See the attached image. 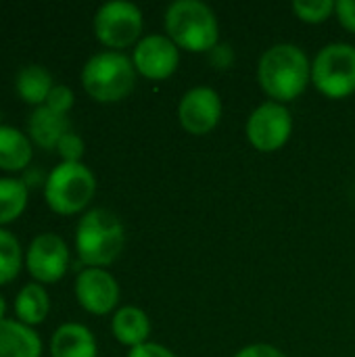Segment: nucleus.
<instances>
[{"instance_id":"39448f33","label":"nucleus","mask_w":355,"mask_h":357,"mask_svg":"<svg viewBox=\"0 0 355 357\" xmlns=\"http://www.w3.org/2000/svg\"><path fill=\"white\" fill-rule=\"evenodd\" d=\"M96 192V178L84 163H59L44 182V199L59 215L86 209Z\"/></svg>"},{"instance_id":"f257e3e1","label":"nucleus","mask_w":355,"mask_h":357,"mask_svg":"<svg viewBox=\"0 0 355 357\" xmlns=\"http://www.w3.org/2000/svg\"><path fill=\"white\" fill-rule=\"evenodd\" d=\"M257 79L274 102L285 105L305 92L312 82V63L297 44H274L259 59Z\"/></svg>"},{"instance_id":"0eeeda50","label":"nucleus","mask_w":355,"mask_h":357,"mask_svg":"<svg viewBox=\"0 0 355 357\" xmlns=\"http://www.w3.org/2000/svg\"><path fill=\"white\" fill-rule=\"evenodd\" d=\"M142 13L136 4L126 0L105 2L94 15V36L96 40L113 50L128 48L140 42L142 33Z\"/></svg>"},{"instance_id":"6e6552de","label":"nucleus","mask_w":355,"mask_h":357,"mask_svg":"<svg viewBox=\"0 0 355 357\" xmlns=\"http://www.w3.org/2000/svg\"><path fill=\"white\" fill-rule=\"evenodd\" d=\"M293 132L291 111L274 100L259 105L247 119L245 134L253 149L259 153H274L282 149Z\"/></svg>"},{"instance_id":"5701e85b","label":"nucleus","mask_w":355,"mask_h":357,"mask_svg":"<svg viewBox=\"0 0 355 357\" xmlns=\"http://www.w3.org/2000/svg\"><path fill=\"white\" fill-rule=\"evenodd\" d=\"M56 153L61 155L63 163H82V157H84V140L75 132H69L56 144Z\"/></svg>"},{"instance_id":"1a4fd4ad","label":"nucleus","mask_w":355,"mask_h":357,"mask_svg":"<svg viewBox=\"0 0 355 357\" xmlns=\"http://www.w3.org/2000/svg\"><path fill=\"white\" fill-rule=\"evenodd\" d=\"M25 264L27 272L38 284L59 282L69 268V249L54 232L38 234L27 247Z\"/></svg>"},{"instance_id":"20e7f679","label":"nucleus","mask_w":355,"mask_h":357,"mask_svg":"<svg viewBox=\"0 0 355 357\" xmlns=\"http://www.w3.org/2000/svg\"><path fill=\"white\" fill-rule=\"evenodd\" d=\"M136 67L132 59L117 50H103L90 56L82 69V86L96 102H119L136 88Z\"/></svg>"},{"instance_id":"c85d7f7f","label":"nucleus","mask_w":355,"mask_h":357,"mask_svg":"<svg viewBox=\"0 0 355 357\" xmlns=\"http://www.w3.org/2000/svg\"><path fill=\"white\" fill-rule=\"evenodd\" d=\"M4 314H6V301H4V297L0 295V322H2V320H6V318H4Z\"/></svg>"},{"instance_id":"7ed1b4c3","label":"nucleus","mask_w":355,"mask_h":357,"mask_svg":"<svg viewBox=\"0 0 355 357\" xmlns=\"http://www.w3.org/2000/svg\"><path fill=\"white\" fill-rule=\"evenodd\" d=\"M126 230L121 220L109 209H90L75 228V251L84 266H111L123 251Z\"/></svg>"},{"instance_id":"b1692460","label":"nucleus","mask_w":355,"mask_h":357,"mask_svg":"<svg viewBox=\"0 0 355 357\" xmlns=\"http://www.w3.org/2000/svg\"><path fill=\"white\" fill-rule=\"evenodd\" d=\"M73 102H75L73 90L69 86H65V84H56V86H52V90H50V94H48L44 105L48 109L61 113V115H67L69 109L73 107Z\"/></svg>"},{"instance_id":"aec40b11","label":"nucleus","mask_w":355,"mask_h":357,"mask_svg":"<svg viewBox=\"0 0 355 357\" xmlns=\"http://www.w3.org/2000/svg\"><path fill=\"white\" fill-rule=\"evenodd\" d=\"M27 207V186L19 178H0V226L15 222Z\"/></svg>"},{"instance_id":"6ab92c4d","label":"nucleus","mask_w":355,"mask_h":357,"mask_svg":"<svg viewBox=\"0 0 355 357\" xmlns=\"http://www.w3.org/2000/svg\"><path fill=\"white\" fill-rule=\"evenodd\" d=\"M48 310H50L48 293L38 282L25 284L15 297V314H17L19 322L27 324V326L42 324L48 316Z\"/></svg>"},{"instance_id":"a211bd4d","label":"nucleus","mask_w":355,"mask_h":357,"mask_svg":"<svg viewBox=\"0 0 355 357\" xmlns=\"http://www.w3.org/2000/svg\"><path fill=\"white\" fill-rule=\"evenodd\" d=\"M15 86H17V94L21 96L23 102L42 107L54 84H52V75L46 67L31 63V65L21 67V71L17 73Z\"/></svg>"},{"instance_id":"bb28decb","label":"nucleus","mask_w":355,"mask_h":357,"mask_svg":"<svg viewBox=\"0 0 355 357\" xmlns=\"http://www.w3.org/2000/svg\"><path fill=\"white\" fill-rule=\"evenodd\" d=\"M128 357H176L174 351H169L167 347L159 345V343H144L138 345L134 349L128 351Z\"/></svg>"},{"instance_id":"423d86ee","label":"nucleus","mask_w":355,"mask_h":357,"mask_svg":"<svg viewBox=\"0 0 355 357\" xmlns=\"http://www.w3.org/2000/svg\"><path fill=\"white\" fill-rule=\"evenodd\" d=\"M312 84L328 98H345L355 92V46L326 44L312 63Z\"/></svg>"},{"instance_id":"f8f14e48","label":"nucleus","mask_w":355,"mask_h":357,"mask_svg":"<svg viewBox=\"0 0 355 357\" xmlns=\"http://www.w3.org/2000/svg\"><path fill=\"white\" fill-rule=\"evenodd\" d=\"M75 297L88 314L105 316L119 303V284L105 268H84L75 278Z\"/></svg>"},{"instance_id":"a878e982","label":"nucleus","mask_w":355,"mask_h":357,"mask_svg":"<svg viewBox=\"0 0 355 357\" xmlns=\"http://www.w3.org/2000/svg\"><path fill=\"white\" fill-rule=\"evenodd\" d=\"M234 357H287L278 347L268 345V343H255V345H247L241 351H236Z\"/></svg>"},{"instance_id":"4be33fe9","label":"nucleus","mask_w":355,"mask_h":357,"mask_svg":"<svg viewBox=\"0 0 355 357\" xmlns=\"http://www.w3.org/2000/svg\"><path fill=\"white\" fill-rule=\"evenodd\" d=\"M337 2L333 0H295L293 2V13L305 21V23H324L328 17H333Z\"/></svg>"},{"instance_id":"412c9836","label":"nucleus","mask_w":355,"mask_h":357,"mask_svg":"<svg viewBox=\"0 0 355 357\" xmlns=\"http://www.w3.org/2000/svg\"><path fill=\"white\" fill-rule=\"evenodd\" d=\"M23 264V251L15 234L0 228V287L17 278Z\"/></svg>"},{"instance_id":"cd10ccee","label":"nucleus","mask_w":355,"mask_h":357,"mask_svg":"<svg viewBox=\"0 0 355 357\" xmlns=\"http://www.w3.org/2000/svg\"><path fill=\"white\" fill-rule=\"evenodd\" d=\"M209 59H211V65L216 69H228L234 61V52L228 44H218L211 52H209Z\"/></svg>"},{"instance_id":"9b49d317","label":"nucleus","mask_w":355,"mask_h":357,"mask_svg":"<svg viewBox=\"0 0 355 357\" xmlns=\"http://www.w3.org/2000/svg\"><path fill=\"white\" fill-rule=\"evenodd\" d=\"M132 63L146 79H167L180 65V48L165 33H149L136 44Z\"/></svg>"},{"instance_id":"9d476101","label":"nucleus","mask_w":355,"mask_h":357,"mask_svg":"<svg viewBox=\"0 0 355 357\" xmlns=\"http://www.w3.org/2000/svg\"><path fill=\"white\" fill-rule=\"evenodd\" d=\"M222 119V98L213 88H190L178 105V121L192 136H205Z\"/></svg>"},{"instance_id":"f03ea898","label":"nucleus","mask_w":355,"mask_h":357,"mask_svg":"<svg viewBox=\"0 0 355 357\" xmlns=\"http://www.w3.org/2000/svg\"><path fill=\"white\" fill-rule=\"evenodd\" d=\"M165 36L182 50L211 52L220 44L216 13L201 0H176L165 10Z\"/></svg>"},{"instance_id":"2eb2a0df","label":"nucleus","mask_w":355,"mask_h":357,"mask_svg":"<svg viewBox=\"0 0 355 357\" xmlns=\"http://www.w3.org/2000/svg\"><path fill=\"white\" fill-rule=\"evenodd\" d=\"M40 356H42V341L31 326L19 320L0 322V357Z\"/></svg>"},{"instance_id":"4468645a","label":"nucleus","mask_w":355,"mask_h":357,"mask_svg":"<svg viewBox=\"0 0 355 357\" xmlns=\"http://www.w3.org/2000/svg\"><path fill=\"white\" fill-rule=\"evenodd\" d=\"M52 357H96V339L94 335L77 322L61 324L50 339Z\"/></svg>"},{"instance_id":"dca6fc26","label":"nucleus","mask_w":355,"mask_h":357,"mask_svg":"<svg viewBox=\"0 0 355 357\" xmlns=\"http://www.w3.org/2000/svg\"><path fill=\"white\" fill-rule=\"evenodd\" d=\"M111 333L121 345L134 349L138 345L149 343L151 320L140 307L126 305V307H119L115 312V316L111 320Z\"/></svg>"},{"instance_id":"ddd939ff","label":"nucleus","mask_w":355,"mask_h":357,"mask_svg":"<svg viewBox=\"0 0 355 357\" xmlns=\"http://www.w3.org/2000/svg\"><path fill=\"white\" fill-rule=\"evenodd\" d=\"M27 132H29V138L40 149L52 151V149H56L61 138L71 132V126H69L67 115H61V113L48 109L46 105H42V107H36L33 113L29 115Z\"/></svg>"},{"instance_id":"393cba45","label":"nucleus","mask_w":355,"mask_h":357,"mask_svg":"<svg viewBox=\"0 0 355 357\" xmlns=\"http://www.w3.org/2000/svg\"><path fill=\"white\" fill-rule=\"evenodd\" d=\"M335 13H337L339 23L347 31L355 33V0H339L335 6Z\"/></svg>"},{"instance_id":"f3484780","label":"nucleus","mask_w":355,"mask_h":357,"mask_svg":"<svg viewBox=\"0 0 355 357\" xmlns=\"http://www.w3.org/2000/svg\"><path fill=\"white\" fill-rule=\"evenodd\" d=\"M31 142L27 134L13 126H0V169L21 172L31 161Z\"/></svg>"}]
</instances>
